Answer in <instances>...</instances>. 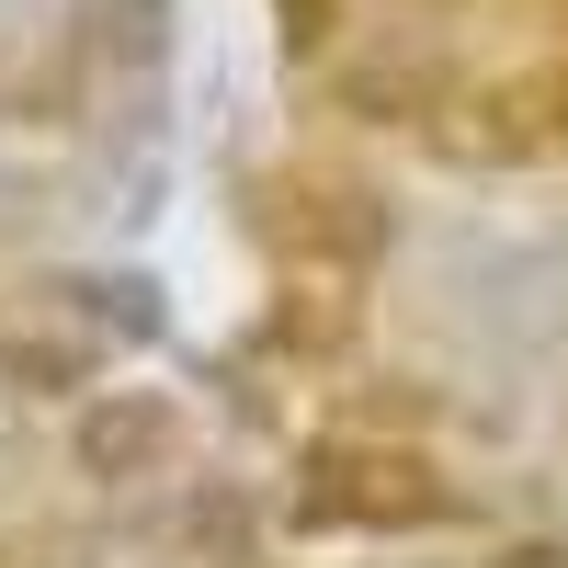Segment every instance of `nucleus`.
Wrapping results in <instances>:
<instances>
[{
  "label": "nucleus",
  "instance_id": "nucleus-1",
  "mask_svg": "<svg viewBox=\"0 0 568 568\" xmlns=\"http://www.w3.org/2000/svg\"><path fill=\"white\" fill-rule=\"evenodd\" d=\"M433 511H455V500L420 455H318L296 524H433Z\"/></svg>",
  "mask_w": 568,
  "mask_h": 568
},
{
  "label": "nucleus",
  "instance_id": "nucleus-2",
  "mask_svg": "<svg viewBox=\"0 0 568 568\" xmlns=\"http://www.w3.org/2000/svg\"><path fill=\"white\" fill-rule=\"evenodd\" d=\"M69 455H80V478H136L149 455H171V398H91Z\"/></svg>",
  "mask_w": 568,
  "mask_h": 568
},
{
  "label": "nucleus",
  "instance_id": "nucleus-3",
  "mask_svg": "<svg viewBox=\"0 0 568 568\" xmlns=\"http://www.w3.org/2000/svg\"><path fill=\"white\" fill-rule=\"evenodd\" d=\"M0 375H12L23 398H69L80 375H91V353H80V342H12V353H0Z\"/></svg>",
  "mask_w": 568,
  "mask_h": 568
},
{
  "label": "nucleus",
  "instance_id": "nucleus-4",
  "mask_svg": "<svg viewBox=\"0 0 568 568\" xmlns=\"http://www.w3.org/2000/svg\"><path fill=\"white\" fill-rule=\"evenodd\" d=\"M500 568H568V546H511Z\"/></svg>",
  "mask_w": 568,
  "mask_h": 568
}]
</instances>
